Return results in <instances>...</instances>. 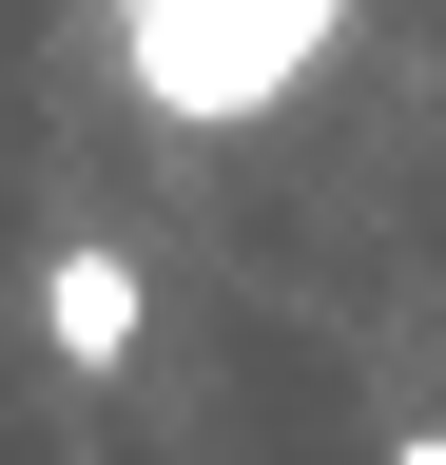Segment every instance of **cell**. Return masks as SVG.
<instances>
[{"mask_svg": "<svg viewBox=\"0 0 446 465\" xmlns=\"http://www.w3.org/2000/svg\"><path fill=\"white\" fill-rule=\"evenodd\" d=\"M330 39H350V0H117V97L175 136H253Z\"/></svg>", "mask_w": 446, "mask_h": 465, "instance_id": "1", "label": "cell"}, {"mask_svg": "<svg viewBox=\"0 0 446 465\" xmlns=\"http://www.w3.org/2000/svg\"><path fill=\"white\" fill-rule=\"evenodd\" d=\"M136 330H155V291H136V252H78L39 272V349H59V369H136Z\"/></svg>", "mask_w": 446, "mask_h": 465, "instance_id": "2", "label": "cell"}, {"mask_svg": "<svg viewBox=\"0 0 446 465\" xmlns=\"http://www.w3.org/2000/svg\"><path fill=\"white\" fill-rule=\"evenodd\" d=\"M388 465H446V427H408V446H388Z\"/></svg>", "mask_w": 446, "mask_h": 465, "instance_id": "3", "label": "cell"}]
</instances>
